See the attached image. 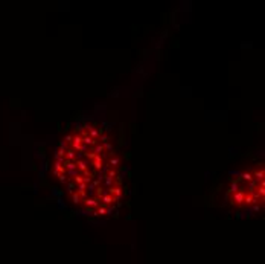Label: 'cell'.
<instances>
[{
	"label": "cell",
	"mask_w": 265,
	"mask_h": 264,
	"mask_svg": "<svg viewBox=\"0 0 265 264\" xmlns=\"http://www.w3.org/2000/svg\"><path fill=\"white\" fill-rule=\"evenodd\" d=\"M245 194H247V191H245V186L244 185H241V188H239L238 191H235V192H229V202H230V205H233L236 208H245V205H244Z\"/></svg>",
	"instance_id": "6da1fadb"
},
{
	"label": "cell",
	"mask_w": 265,
	"mask_h": 264,
	"mask_svg": "<svg viewBox=\"0 0 265 264\" xmlns=\"http://www.w3.org/2000/svg\"><path fill=\"white\" fill-rule=\"evenodd\" d=\"M88 160L87 159H78L76 160V168H78V173L80 174H84V173H87L88 171Z\"/></svg>",
	"instance_id": "5b68a950"
},
{
	"label": "cell",
	"mask_w": 265,
	"mask_h": 264,
	"mask_svg": "<svg viewBox=\"0 0 265 264\" xmlns=\"http://www.w3.org/2000/svg\"><path fill=\"white\" fill-rule=\"evenodd\" d=\"M107 191H108V194H111V195H113V199H114L116 202H119V200H120V197H122V188H120L119 185L111 186V188H108Z\"/></svg>",
	"instance_id": "277c9868"
},
{
	"label": "cell",
	"mask_w": 265,
	"mask_h": 264,
	"mask_svg": "<svg viewBox=\"0 0 265 264\" xmlns=\"http://www.w3.org/2000/svg\"><path fill=\"white\" fill-rule=\"evenodd\" d=\"M70 195H72V202H73L75 205H80V203H82V199L80 197V194H78L76 191H75L73 194H70Z\"/></svg>",
	"instance_id": "52a82bcc"
},
{
	"label": "cell",
	"mask_w": 265,
	"mask_h": 264,
	"mask_svg": "<svg viewBox=\"0 0 265 264\" xmlns=\"http://www.w3.org/2000/svg\"><path fill=\"white\" fill-rule=\"evenodd\" d=\"M119 163H120V159L116 157V156H111V157H110V162H108V166L114 170V168L119 166Z\"/></svg>",
	"instance_id": "8992f818"
},
{
	"label": "cell",
	"mask_w": 265,
	"mask_h": 264,
	"mask_svg": "<svg viewBox=\"0 0 265 264\" xmlns=\"http://www.w3.org/2000/svg\"><path fill=\"white\" fill-rule=\"evenodd\" d=\"M56 177L59 179V182H61V183H67V182H69V177H67L66 174H58Z\"/></svg>",
	"instance_id": "8fae6325"
},
{
	"label": "cell",
	"mask_w": 265,
	"mask_h": 264,
	"mask_svg": "<svg viewBox=\"0 0 265 264\" xmlns=\"http://www.w3.org/2000/svg\"><path fill=\"white\" fill-rule=\"evenodd\" d=\"M116 211V208H114V205H110V206H107V215H113V212Z\"/></svg>",
	"instance_id": "4fadbf2b"
},
{
	"label": "cell",
	"mask_w": 265,
	"mask_h": 264,
	"mask_svg": "<svg viewBox=\"0 0 265 264\" xmlns=\"http://www.w3.org/2000/svg\"><path fill=\"white\" fill-rule=\"evenodd\" d=\"M82 203H84V206H85L88 211L96 209V208L99 206V200H98L96 197H87V199H84V200H82Z\"/></svg>",
	"instance_id": "7a4b0ae2"
},
{
	"label": "cell",
	"mask_w": 265,
	"mask_h": 264,
	"mask_svg": "<svg viewBox=\"0 0 265 264\" xmlns=\"http://www.w3.org/2000/svg\"><path fill=\"white\" fill-rule=\"evenodd\" d=\"M72 182H73L75 185H80V183H82V182H84V177H82L81 174H78V176H75V177L72 179Z\"/></svg>",
	"instance_id": "30bf717a"
},
{
	"label": "cell",
	"mask_w": 265,
	"mask_h": 264,
	"mask_svg": "<svg viewBox=\"0 0 265 264\" xmlns=\"http://www.w3.org/2000/svg\"><path fill=\"white\" fill-rule=\"evenodd\" d=\"M92 166H93L95 171H101V170L105 166V160H104V157H102V156H95V157L92 159Z\"/></svg>",
	"instance_id": "3957f363"
},
{
	"label": "cell",
	"mask_w": 265,
	"mask_h": 264,
	"mask_svg": "<svg viewBox=\"0 0 265 264\" xmlns=\"http://www.w3.org/2000/svg\"><path fill=\"white\" fill-rule=\"evenodd\" d=\"M72 139H73V134H67V136H64V142L67 144V145H70V142H72Z\"/></svg>",
	"instance_id": "7c38bea8"
},
{
	"label": "cell",
	"mask_w": 265,
	"mask_h": 264,
	"mask_svg": "<svg viewBox=\"0 0 265 264\" xmlns=\"http://www.w3.org/2000/svg\"><path fill=\"white\" fill-rule=\"evenodd\" d=\"M67 191H69V194H73L75 191H76V185L70 180V182H67Z\"/></svg>",
	"instance_id": "9c48e42d"
},
{
	"label": "cell",
	"mask_w": 265,
	"mask_h": 264,
	"mask_svg": "<svg viewBox=\"0 0 265 264\" xmlns=\"http://www.w3.org/2000/svg\"><path fill=\"white\" fill-rule=\"evenodd\" d=\"M96 215H107V206H104V205H99L98 208H96V212H95Z\"/></svg>",
	"instance_id": "ba28073f"
}]
</instances>
